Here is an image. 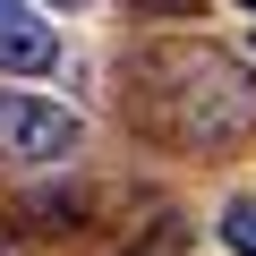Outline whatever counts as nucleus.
<instances>
[{"label": "nucleus", "instance_id": "f257e3e1", "mask_svg": "<svg viewBox=\"0 0 256 256\" xmlns=\"http://www.w3.org/2000/svg\"><path fill=\"white\" fill-rule=\"evenodd\" d=\"M128 120L171 154L222 162L230 146L256 137V77L214 43H146L128 60Z\"/></svg>", "mask_w": 256, "mask_h": 256}, {"label": "nucleus", "instance_id": "f03ea898", "mask_svg": "<svg viewBox=\"0 0 256 256\" xmlns=\"http://www.w3.org/2000/svg\"><path fill=\"white\" fill-rule=\"evenodd\" d=\"M77 111L68 102H43V94H9L0 86V154L9 162H68L77 154Z\"/></svg>", "mask_w": 256, "mask_h": 256}, {"label": "nucleus", "instance_id": "7ed1b4c3", "mask_svg": "<svg viewBox=\"0 0 256 256\" xmlns=\"http://www.w3.org/2000/svg\"><path fill=\"white\" fill-rule=\"evenodd\" d=\"M60 68V26L34 18V0H0V77H43Z\"/></svg>", "mask_w": 256, "mask_h": 256}, {"label": "nucleus", "instance_id": "20e7f679", "mask_svg": "<svg viewBox=\"0 0 256 256\" xmlns=\"http://www.w3.org/2000/svg\"><path fill=\"white\" fill-rule=\"evenodd\" d=\"M214 230H222V248H239V256H256V196H230Z\"/></svg>", "mask_w": 256, "mask_h": 256}, {"label": "nucleus", "instance_id": "39448f33", "mask_svg": "<svg viewBox=\"0 0 256 256\" xmlns=\"http://www.w3.org/2000/svg\"><path fill=\"white\" fill-rule=\"evenodd\" d=\"M137 256H188V230H180V222H162V230H154Z\"/></svg>", "mask_w": 256, "mask_h": 256}, {"label": "nucleus", "instance_id": "423d86ee", "mask_svg": "<svg viewBox=\"0 0 256 256\" xmlns=\"http://www.w3.org/2000/svg\"><path fill=\"white\" fill-rule=\"evenodd\" d=\"M52 9H86V0H52Z\"/></svg>", "mask_w": 256, "mask_h": 256}, {"label": "nucleus", "instance_id": "0eeeda50", "mask_svg": "<svg viewBox=\"0 0 256 256\" xmlns=\"http://www.w3.org/2000/svg\"><path fill=\"white\" fill-rule=\"evenodd\" d=\"M239 9H248V18H256V0H239Z\"/></svg>", "mask_w": 256, "mask_h": 256}]
</instances>
